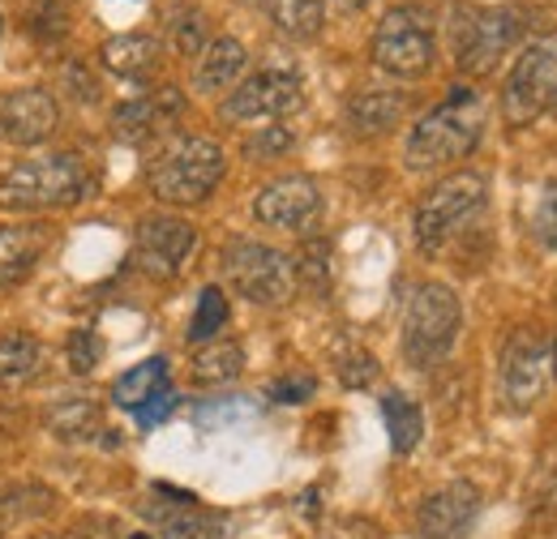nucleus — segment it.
I'll return each instance as SVG.
<instances>
[{
  "instance_id": "1",
  "label": "nucleus",
  "mask_w": 557,
  "mask_h": 539,
  "mask_svg": "<svg viewBox=\"0 0 557 539\" xmlns=\"http://www.w3.org/2000/svg\"><path fill=\"white\" fill-rule=\"evenodd\" d=\"M481 137H485V99L472 86H455L408 134L404 163L408 172H437L446 163L468 159L481 146Z\"/></svg>"
},
{
  "instance_id": "2",
  "label": "nucleus",
  "mask_w": 557,
  "mask_h": 539,
  "mask_svg": "<svg viewBox=\"0 0 557 539\" xmlns=\"http://www.w3.org/2000/svg\"><path fill=\"white\" fill-rule=\"evenodd\" d=\"M99 189L95 172L77 154H48L26 159L0 176V210L9 214H44V210H70L86 202Z\"/></svg>"
},
{
  "instance_id": "3",
  "label": "nucleus",
  "mask_w": 557,
  "mask_h": 539,
  "mask_svg": "<svg viewBox=\"0 0 557 539\" xmlns=\"http://www.w3.org/2000/svg\"><path fill=\"white\" fill-rule=\"evenodd\" d=\"M227 172V159H223V146L210 141V137H172L146 167V185L159 202L168 205H198L207 202L210 193L219 189Z\"/></svg>"
},
{
  "instance_id": "4",
  "label": "nucleus",
  "mask_w": 557,
  "mask_h": 539,
  "mask_svg": "<svg viewBox=\"0 0 557 539\" xmlns=\"http://www.w3.org/2000/svg\"><path fill=\"white\" fill-rule=\"evenodd\" d=\"M459 326H463V304H459L455 287L420 283L408 300V317H404V360L420 373L437 368L455 351Z\"/></svg>"
},
{
  "instance_id": "5",
  "label": "nucleus",
  "mask_w": 557,
  "mask_h": 539,
  "mask_svg": "<svg viewBox=\"0 0 557 539\" xmlns=\"http://www.w3.org/2000/svg\"><path fill=\"white\" fill-rule=\"evenodd\" d=\"M557 381V338L536 330H515L497 355V394L502 406L523 415L549 394Z\"/></svg>"
},
{
  "instance_id": "6",
  "label": "nucleus",
  "mask_w": 557,
  "mask_h": 539,
  "mask_svg": "<svg viewBox=\"0 0 557 539\" xmlns=\"http://www.w3.org/2000/svg\"><path fill=\"white\" fill-rule=\"evenodd\" d=\"M488 202V180L481 172H455L437 180L417 205V245L420 253H442Z\"/></svg>"
},
{
  "instance_id": "7",
  "label": "nucleus",
  "mask_w": 557,
  "mask_h": 539,
  "mask_svg": "<svg viewBox=\"0 0 557 539\" xmlns=\"http://www.w3.org/2000/svg\"><path fill=\"white\" fill-rule=\"evenodd\" d=\"M519 39H523V13L519 9H476V4H459L455 9L450 43H455L459 73H468V77L493 73L497 61Z\"/></svg>"
},
{
  "instance_id": "8",
  "label": "nucleus",
  "mask_w": 557,
  "mask_h": 539,
  "mask_svg": "<svg viewBox=\"0 0 557 539\" xmlns=\"http://www.w3.org/2000/svg\"><path fill=\"white\" fill-rule=\"evenodd\" d=\"M437 61L433 43V17L420 4L391 9L373 30V65L395 77H424Z\"/></svg>"
},
{
  "instance_id": "9",
  "label": "nucleus",
  "mask_w": 557,
  "mask_h": 539,
  "mask_svg": "<svg viewBox=\"0 0 557 539\" xmlns=\"http://www.w3.org/2000/svg\"><path fill=\"white\" fill-rule=\"evenodd\" d=\"M223 274L236 287V296L253 304H283L296 291V266L287 253L258 240H232L223 249Z\"/></svg>"
},
{
  "instance_id": "10",
  "label": "nucleus",
  "mask_w": 557,
  "mask_h": 539,
  "mask_svg": "<svg viewBox=\"0 0 557 539\" xmlns=\"http://www.w3.org/2000/svg\"><path fill=\"white\" fill-rule=\"evenodd\" d=\"M554 86H557V35H545L536 43H528L519 52V61L510 65V77L502 86V112L515 129L532 125L549 99H554Z\"/></svg>"
},
{
  "instance_id": "11",
  "label": "nucleus",
  "mask_w": 557,
  "mask_h": 539,
  "mask_svg": "<svg viewBox=\"0 0 557 539\" xmlns=\"http://www.w3.org/2000/svg\"><path fill=\"white\" fill-rule=\"evenodd\" d=\"M305 103V82L292 68H262L223 99V121H283Z\"/></svg>"
},
{
  "instance_id": "12",
  "label": "nucleus",
  "mask_w": 557,
  "mask_h": 539,
  "mask_svg": "<svg viewBox=\"0 0 557 539\" xmlns=\"http://www.w3.org/2000/svg\"><path fill=\"white\" fill-rule=\"evenodd\" d=\"M141 514L159 527V539H232L227 514L198 505V497H189L181 488H168V484L150 488Z\"/></svg>"
},
{
  "instance_id": "13",
  "label": "nucleus",
  "mask_w": 557,
  "mask_h": 539,
  "mask_svg": "<svg viewBox=\"0 0 557 539\" xmlns=\"http://www.w3.org/2000/svg\"><path fill=\"white\" fill-rule=\"evenodd\" d=\"M198 245V231L194 223L176 218V214H150L138 223V236H134V262L141 266V274L150 278H176L185 258L194 253Z\"/></svg>"
},
{
  "instance_id": "14",
  "label": "nucleus",
  "mask_w": 557,
  "mask_h": 539,
  "mask_svg": "<svg viewBox=\"0 0 557 539\" xmlns=\"http://www.w3.org/2000/svg\"><path fill=\"white\" fill-rule=\"evenodd\" d=\"M253 214L262 227H275V231H309L322 214V189L313 176H278L258 189Z\"/></svg>"
},
{
  "instance_id": "15",
  "label": "nucleus",
  "mask_w": 557,
  "mask_h": 539,
  "mask_svg": "<svg viewBox=\"0 0 557 539\" xmlns=\"http://www.w3.org/2000/svg\"><path fill=\"white\" fill-rule=\"evenodd\" d=\"M481 514V492L468 479H455L420 501L417 531L420 539H463Z\"/></svg>"
},
{
  "instance_id": "16",
  "label": "nucleus",
  "mask_w": 557,
  "mask_h": 539,
  "mask_svg": "<svg viewBox=\"0 0 557 539\" xmlns=\"http://www.w3.org/2000/svg\"><path fill=\"white\" fill-rule=\"evenodd\" d=\"M57 129H61V108H57L52 90L26 86V90L4 95V103H0V134L9 137L13 146H39Z\"/></svg>"
},
{
  "instance_id": "17",
  "label": "nucleus",
  "mask_w": 557,
  "mask_h": 539,
  "mask_svg": "<svg viewBox=\"0 0 557 539\" xmlns=\"http://www.w3.org/2000/svg\"><path fill=\"white\" fill-rule=\"evenodd\" d=\"M185 99L181 90H159V95H138V99H125L116 112H112V134L125 146H141L150 137H159L176 116H181Z\"/></svg>"
},
{
  "instance_id": "18",
  "label": "nucleus",
  "mask_w": 557,
  "mask_h": 539,
  "mask_svg": "<svg viewBox=\"0 0 557 539\" xmlns=\"http://www.w3.org/2000/svg\"><path fill=\"white\" fill-rule=\"evenodd\" d=\"M48 249V231L39 223H4L0 227V291L30 278Z\"/></svg>"
},
{
  "instance_id": "19",
  "label": "nucleus",
  "mask_w": 557,
  "mask_h": 539,
  "mask_svg": "<svg viewBox=\"0 0 557 539\" xmlns=\"http://www.w3.org/2000/svg\"><path fill=\"white\" fill-rule=\"evenodd\" d=\"M245 65H249L245 43H240V39H232V35H219V39H210L207 48L198 52V65H194V86H198L202 95L232 90V86H236V77L245 73Z\"/></svg>"
},
{
  "instance_id": "20",
  "label": "nucleus",
  "mask_w": 557,
  "mask_h": 539,
  "mask_svg": "<svg viewBox=\"0 0 557 539\" xmlns=\"http://www.w3.org/2000/svg\"><path fill=\"white\" fill-rule=\"evenodd\" d=\"M44 368V342L26 330L0 335V390H22Z\"/></svg>"
},
{
  "instance_id": "21",
  "label": "nucleus",
  "mask_w": 557,
  "mask_h": 539,
  "mask_svg": "<svg viewBox=\"0 0 557 539\" xmlns=\"http://www.w3.org/2000/svg\"><path fill=\"white\" fill-rule=\"evenodd\" d=\"M99 61L121 77H150L163 61V43L154 35H116L99 48Z\"/></svg>"
},
{
  "instance_id": "22",
  "label": "nucleus",
  "mask_w": 557,
  "mask_h": 539,
  "mask_svg": "<svg viewBox=\"0 0 557 539\" xmlns=\"http://www.w3.org/2000/svg\"><path fill=\"white\" fill-rule=\"evenodd\" d=\"M404 116V95L399 90H360L348 99V125L351 134L377 137L395 129Z\"/></svg>"
},
{
  "instance_id": "23",
  "label": "nucleus",
  "mask_w": 557,
  "mask_h": 539,
  "mask_svg": "<svg viewBox=\"0 0 557 539\" xmlns=\"http://www.w3.org/2000/svg\"><path fill=\"white\" fill-rule=\"evenodd\" d=\"M163 390H168V360L154 355V360H141V364H134L129 373L116 377L112 399H116L121 411H138L141 403H150V399L163 394Z\"/></svg>"
},
{
  "instance_id": "24",
  "label": "nucleus",
  "mask_w": 557,
  "mask_h": 539,
  "mask_svg": "<svg viewBox=\"0 0 557 539\" xmlns=\"http://www.w3.org/2000/svg\"><path fill=\"white\" fill-rule=\"evenodd\" d=\"M382 419H386V437H391V450L404 459V454H412L420 446V437H424V415H420V406L408 399V394H399V390H391V394H382Z\"/></svg>"
},
{
  "instance_id": "25",
  "label": "nucleus",
  "mask_w": 557,
  "mask_h": 539,
  "mask_svg": "<svg viewBox=\"0 0 557 539\" xmlns=\"http://www.w3.org/2000/svg\"><path fill=\"white\" fill-rule=\"evenodd\" d=\"M48 428H52L61 441H90V437L103 428V411H99L95 399L70 394V399L48 406Z\"/></svg>"
},
{
  "instance_id": "26",
  "label": "nucleus",
  "mask_w": 557,
  "mask_h": 539,
  "mask_svg": "<svg viewBox=\"0 0 557 539\" xmlns=\"http://www.w3.org/2000/svg\"><path fill=\"white\" fill-rule=\"evenodd\" d=\"M240 368H245V347L232 342V338H210L194 355V381H202V386L236 381Z\"/></svg>"
},
{
  "instance_id": "27",
  "label": "nucleus",
  "mask_w": 557,
  "mask_h": 539,
  "mask_svg": "<svg viewBox=\"0 0 557 539\" xmlns=\"http://www.w3.org/2000/svg\"><path fill=\"white\" fill-rule=\"evenodd\" d=\"M271 22L287 39H318L322 30V17H326V4L322 0H262Z\"/></svg>"
},
{
  "instance_id": "28",
  "label": "nucleus",
  "mask_w": 557,
  "mask_h": 539,
  "mask_svg": "<svg viewBox=\"0 0 557 539\" xmlns=\"http://www.w3.org/2000/svg\"><path fill=\"white\" fill-rule=\"evenodd\" d=\"M57 505V497L39 484H22V488H9L0 492V518L4 523H30V518H44L48 510Z\"/></svg>"
},
{
  "instance_id": "29",
  "label": "nucleus",
  "mask_w": 557,
  "mask_h": 539,
  "mask_svg": "<svg viewBox=\"0 0 557 539\" xmlns=\"http://www.w3.org/2000/svg\"><path fill=\"white\" fill-rule=\"evenodd\" d=\"M227 313L232 309H227L223 287H202L198 309H194V322H189V342H210V338L227 326Z\"/></svg>"
},
{
  "instance_id": "30",
  "label": "nucleus",
  "mask_w": 557,
  "mask_h": 539,
  "mask_svg": "<svg viewBox=\"0 0 557 539\" xmlns=\"http://www.w3.org/2000/svg\"><path fill=\"white\" fill-rule=\"evenodd\" d=\"M168 26H172V48L181 57H198L207 48V13L202 9H185L181 4V9H172Z\"/></svg>"
},
{
  "instance_id": "31",
  "label": "nucleus",
  "mask_w": 557,
  "mask_h": 539,
  "mask_svg": "<svg viewBox=\"0 0 557 539\" xmlns=\"http://www.w3.org/2000/svg\"><path fill=\"white\" fill-rule=\"evenodd\" d=\"M292 266H296V283L326 287V278H331V245H326V240H309V245L292 258Z\"/></svg>"
},
{
  "instance_id": "32",
  "label": "nucleus",
  "mask_w": 557,
  "mask_h": 539,
  "mask_svg": "<svg viewBox=\"0 0 557 539\" xmlns=\"http://www.w3.org/2000/svg\"><path fill=\"white\" fill-rule=\"evenodd\" d=\"M65 360H70V368L77 377L95 373L103 364V338L95 335V330H73L70 342H65Z\"/></svg>"
},
{
  "instance_id": "33",
  "label": "nucleus",
  "mask_w": 557,
  "mask_h": 539,
  "mask_svg": "<svg viewBox=\"0 0 557 539\" xmlns=\"http://www.w3.org/2000/svg\"><path fill=\"white\" fill-rule=\"evenodd\" d=\"M532 231H536V245L557 253V180H549L536 198V210H532Z\"/></svg>"
},
{
  "instance_id": "34",
  "label": "nucleus",
  "mask_w": 557,
  "mask_h": 539,
  "mask_svg": "<svg viewBox=\"0 0 557 539\" xmlns=\"http://www.w3.org/2000/svg\"><path fill=\"white\" fill-rule=\"evenodd\" d=\"M377 377V360L369 355V351H360V347H351L348 355L339 360V381L348 386V390H364L369 381Z\"/></svg>"
},
{
  "instance_id": "35",
  "label": "nucleus",
  "mask_w": 557,
  "mask_h": 539,
  "mask_svg": "<svg viewBox=\"0 0 557 539\" xmlns=\"http://www.w3.org/2000/svg\"><path fill=\"white\" fill-rule=\"evenodd\" d=\"M292 129H283V125H271V129H258V134L245 141V154L249 159H275L283 150H292Z\"/></svg>"
},
{
  "instance_id": "36",
  "label": "nucleus",
  "mask_w": 557,
  "mask_h": 539,
  "mask_svg": "<svg viewBox=\"0 0 557 539\" xmlns=\"http://www.w3.org/2000/svg\"><path fill=\"white\" fill-rule=\"evenodd\" d=\"M313 390H318V381L313 377H305V373H296V377H278L267 386V399L271 403H283V406H296L305 403V399H313Z\"/></svg>"
},
{
  "instance_id": "37",
  "label": "nucleus",
  "mask_w": 557,
  "mask_h": 539,
  "mask_svg": "<svg viewBox=\"0 0 557 539\" xmlns=\"http://www.w3.org/2000/svg\"><path fill=\"white\" fill-rule=\"evenodd\" d=\"M172 411H176V394H172V386H168L163 394H154L150 403H141L138 411H134V419H138V428H154V424H163Z\"/></svg>"
},
{
  "instance_id": "38",
  "label": "nucleus",
  "mask_w": 557,
  "mask_h": 539,
  "mask_svg": "<svg viewBox=\"0 0 557 539\" xmlns=\"http://www.w3.org/2000/svg\"><path fill=\"white\" fill-rule=\"evenodd\" d=\"M245 399H219V403L198 406V424L202 428H214V424H227V419H240L245 415Z\"/></svg>"
},
{
  "instance_id": "39",
  "label": "nucleus",
  "mask_w": 557,
  "mask_h": 539,
  "mask_svg": "<svg viewBox=\"0 0 557 539\" xmlns=\"http://www.w3.org/2000/svg\"><path fill=\"white\" fill-rule=\"evenodd\" d=\"M65 77H70V82H73V90H77V95H73L77 103H95V99H99V86H95V77H90L86 68H77V65H73L70 73H65Z\"/></svg>"
},
{
  "instance_id": "40",
  "label": "nucleus",
  "mask_w": 557,
  "mask_h": 539,
  "mask_svg": "<svg viewBox=\"0 0 557 539\" xmlns=\"http://www.w3.org/2000/svg\"><path fill=\"white\" fill-rule=\"evenodd\" d=\"M86 531H103V536H112V523H108V518H86V523L77 527V536H86Z\"/></svg>"
},
{
  "instance_id": "41",
  "label": "nucleus",
  "mask_w": 557,
  "mask_h": 539,
  "mask_svg": "<svg viewBox=\"0 0 557 539\" xmlns=\"http://www.w3.org/2000/svg\"><path fill=\"white\" fill-rule=\"evenodd\" d=\"M331 4H335V9H344V13H356V9H364L369 0H331Z\"/></svg>"
},
{
  "instance_id": "42",
  "label": "nucleus",
  "mask_w": 557,
  "mask_h": 539,
  "mask_svg": "<svg viewBox=\"0 0 557 539\" xmlns=\"http://www.w3.org/2000/svg\"><path fill=\"white\" fill-rule=\"evenodd\" d=\"M129 539H154V536H146V531H138V536H129Z\"/></svg>"
},
{
  "instance_id": "43",
  "label": "nucleus",
  "mask_w": 557,
  "mask_h": 539,
  "mask_svg": "<svg viewBox=\"0 0 557 539\" xmlns=\"http://www.w3.org/2000/svg\"><path fill=\"white\" fill-rule=\"evenodd\" d=\"M30 539H65V536H30Z\"/></svg>"
},
{
  "instance_id": "44",
  "label": "nucleus",
  "mask_w": 557,
  "mask_h": 539,
  "mask_svg": "<svg viewBox=\"0 0 557 539\" xmlns=\"http://www.w3.org/2000/svg\"><path fill=\"white\" fill-rule=\"evenodd\" d=\"M0 539H4V536H0Z\"/></svg>"
}]
</instances>
